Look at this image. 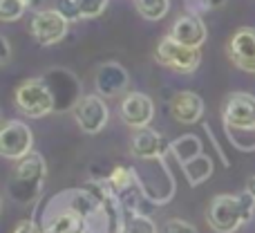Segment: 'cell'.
I'll use <instances>...</instances> for the list:
<instances>
[{"instance_id":"obj_1","label":"cell","mask_w":255,"mask_h":233,"mask_svg":"<svg viewBox=\"0 0 255 233\" xmlns=\"http://www.w3.org/2000/svg\"><path fill=\"white\" fill-rule=\"evenodd\" d=\"M255 213V198L244 189L238 195H215L206 209V222L215 233H235Z\"/></svg>"},{"instance_id":"obj_2","label":"cell","mask_w":255,"mask_h":233,"mask_svg":"<svg viewBox=\"0 0 255 233\" xmlns=\"http://www.w3.org/2000/svg\"><path fill=\"white\" fill-rule=\"evenodd\" d=\"M45 180H47V162L40 153L31 150L29 155L18 159L16 171L11 173V180L7 184L9 195H11L13 202L29 207L40 195Z\"/></svg>"},{"instance_id":"obj_3","label":"cell","mask_w":255,"mask_h":233,"mask_svg":"<svg viewBox=\"0 0 255 233\" xmlns=\"http://www.w3.org/2000/svg\"><path fill=\"white\" fill-rule=\"evenodd\" d=\"M13 103L22 115L31 119H40L47 117L49 112H56V101H54L52 88L45 81V76L20 81L13 92Z\"/></svg>"},{"instance_id":"obj_4","label":"cell","mask_w":255,"mask_h":233,"mask_svg":"<svg viewBox=\"0 0 255 233\" xmlns=\"http://www.w3.org/2000/svg\"><path fill=\"white\" fill-rule=\"evenodd\" d=\"M154 61L177 74H193L202 63V47H188L177 43L170 36H163L157 45Z\"/></svg>"},{"instance_id":"obj_5","label":"cell","mask_w":255,"mask_h":233,"mask_svg":"<svg viewBox=\"0 0 255 233\" xmlns=\"http://www.w3.org/2000/svg\"><path fill=\"white\" fill-rule=\"evenodd\" d=\"M34 150V132L25 121H4L0 126V157L18 162Z\"/></svg>"},{"instance_id":"obj_6","label":"cell","mask_w":255,"mask_h":233,"mask_svg":"<svg viewBox=\"0 0 255 233\" xmlns=\"http://www.w3.org/2000/svg\"><path fill=\"white\" fill-rule=\"evenodd\" d=\"M67 27H70V22H67L54 7L40 9V11H34V16H31L29 34L38 45L49 47V45H56L65 38Z\"/></svg>"},{"instance_id":"obj_7","label":"cell","mask_w":255,"mask_h":233,"mask_svg":"<svg viewBox=\"0 0 255 233\" xmlns=\"http://www.w3.org/2000/svg\"><path fill=\"white\" fill-rule=\"evenodd\" d=\"M72 115L85 135H99L108 126L110 110H108V103L103 101L101 94H83L76 101Z\"/></svg>"},{"instance_id":"obj_8","label":"cell","mask_w":255,"mask_h":233,"mask_svg":"<svg viewBox=\"0 0 255 233\" xmlns=\"http://www.w3.org/2000/svg\"><path fill=\"white\" fill-rule=\"evenodd\" d=\"M224 128H255V94L231 92L222 103Z\"/></svg>"},{"instance_id":"obj_9","label":"cell","mask_w":255,"mask_h":233,"mask_svg":"<svg viewBox=\"0 0 255 233\" xmlns=\"http://www.w3.org/2000/svg\"><path fill=\"white\" fill-rule=\"evenodd\" d=\"M226 56L238 70L255 74V27H238L226 43Z\"/></svg>"},{"instance_id":"obj_10","label":"cell","mask_w":255,"mask_h":233,"mask_svg":"<svg viewBox=\"0 0 255 233\" xmlns=\"http://www.w3.org/2000/svg\"><path fill=\"white\" fill-rule=\"evenodd\" d=\"M168 110L170 117L177 123H184V126H193V123L202 121L204 117V99L197 92H190V90H181L175 92L168 101Z\"/></svg>"},{"instance_id":"obj_11","label":"cell","mask_w":255,"mask_h":233,"mask_svg":"<svg viewBox=\"0 0 255 233\" xmlns=\"http://www.w3.org/2000/svg\"><path fill=\"white\" fill-rule=\"evenodd\" d=\"M166 150V139L161 132L152 130V128H134L130 137V155L139 162H148V159L163 157Z\"/></svg>"},{"instance_id":"obj_12","label":"cell","mask_w":255,"mask_h":233,"mask_svg":"<svg viewBox=\"0 0 255 233\" xmlns=\"http://www.w3.org/2000/svg\"><path fill=\"white\" fill-rule=\"evenodd\" d=\"M130 85V74L119 63H103L94 74V88L101 97H119Z\"/></svg>"},{"instance_id":"obj_13","label":"cell","mask_w":255,"mask_h":233,"mask_svg":"<svg viewBox=\"0 0 255 233\" xmlns=\"http://www.w3.org/2000/svg\"><path fill=\"white\" fill-rule=\"evenodd\" d=\"M121 119L130 128H145L154 117V103L148 94L143 92H130L121 101Z\"/></svg>"},{"instance_id":"obj_14","label":"cell","mask_w":255,"mask_h":233,"mask_svg":"<svg viewBox=\"0 0 255 233\" xmlns=\"http://www.w3.org/2000/svg\"><path fill=\"white\" fill-rule=\"evenodd\" d=\"M170 38H175L177 43L188 45V47H202L206 43V25H204L202 16H193V13H181L175 22H172L170 31H168Z\"/></svg>"},{"instance_id":"obj_15","label":"cell","mask_w":255,"mask_h":233,"mask_svg":"<svg viewBox=\"0 0 255 233\" xmlns=\"http://www.w3.org/2000/svg\"><path fill=\"white\" fill-rule=\"evenodd\" d=\"M181 171H184L190 186H199L202 182H206L208 177L213 175V159L202 153V155H197V157L181 164Z\"/></svg>"},{"instance_id":"obj_16","label":"cell","mask_w":255,"mask_h":233,"mask_svg":"<svg viewBox=\"0 0 255 233\" xmlns=\"http://www.w3.org/2000/svg\"><path fill=\"white\" fill-rule=\"evenodd\" d=\"M170 150L177 162L184 164V162H188V159L202 155V141H199L197 135H181L179 139H175L170 144Z\"/></svg>"},{"instance_id":"obj_17","label":"cell","mask_w":255,"mask_h":233,"mask_svg":"<svg viewBox=\"0 0 255 233\" xmlns=\"http://www.w3.org/2000/svg\"><path fill=\"white\" fill-rule=\"evenodd\" d=\"M134 7L145 20H161L170 11V0H134Z\"/></svg>"},{"instance_id":"obj_18","label":"cell","mask_w":255,"mask_h":233,"mask_svg":"<svg viewBox=\"0 0 255 233\" xmlns=\"http://www.w3.org/2000/svg\"><path fill=\"white\" fill-rule=\"evenodd\" d=\"M231 144L240 150H255V128H224Z\"/></svg>"},{"instance_id":"obj_19","label":"cell","mask_w":255,"mask_h":233,"mask_svg":"<svg viewBox=\"0 0 255 233\" xmlns=\"http://www.w3.org/2000/svg\"><path fill=\"white\" fill-rule=\"evenodd\" d=\"M27 9H29L27 0H0V20L2 22L20 20Z\"/></svg>"},{"instance_id":"obj_20","label":"cell","mask_w":255,"mask_h":233,"mask_svg":"<svg viewBox=\"0 0 255 233\" xmlns=\"http://www.w3.org/2000/svg\"><path fill=\"white\" fill-rule=\"evenodd\" d=\"M124 233H157V225L145 213H132L124 225Z\"/></svg>"},{"instance_id":"obj_21","label":"cell","mask_w":255,"mask_h":233,"mask_svg":"<svg viewBox=\"0 0 255 233\" xmlns=\"http://www.w3.org/2000/svg\"><path fill=\"white\" fill-rule=\"evenodd\" d=\"M54 9L65 18L67 22H76L81 20V9H79V2L76 0H54Z\"/></svg>"},{"instance_id":"obj_22","label":"cell","mask_w":255,"mask_h":233,"mask_svg":"<svg viewBox=\"0 0 255 233\" xmlns=\"http://www.w3.org/2000/svg\"><path fill=\"white\" fill-rule=\"evenodd\" d=\"M76 2H79L81 16L83 18H97L106 11V7H108L110 0H76Z\"/></svg>"},{"instance_id":"obj_23","label":"cell","mask_w":255,"mask_h":233,"mask_svg":"<svg viewBox=\"0 0 255 233\" xmlns=\"http://www.w3.org/2000/svg\"><path fill=\"white\" fill-rule=\"evenodd\" d=\"M161 233H199V231L190 222L181 220V218H170V220L163 222Z\"/></svg>"},{"instance_id":"obj_24","label":"cell","mask_w":255,"mask_h":233,"mask_svg":"<svg viewBox=\"0 0 255 233\" xmlns=\"http://www.w3.org/2000/svg\"><path fill=\"white\" fill-rule=\"evenodd\" d=\"M186 13H193V16H204L206 11H211V2L208 0H184Z\"/></svg>"},{"instance_id":"obj_25","label":"cell","mask_w":255,"mask_h":233,"mask_svg":"<svg viewBox=\"0 0 255 233\" xmlns=\"http://www.w3.org/2000/svg\"><path fill=\"white\" fill-rule=\"evenodd\" d=\"M9 61H11V45H9V40L4 38L2 34H0V67H4Z\"/></svg>"},{"instance_id":"obj_26","label":"cell","mask_w":255,"mask_h":233,"mask_svg":"<svg viewBox=\"0 0 255 233\" xmlns=\"http://www.w3.org/2000/svg\"><path fill=\"white\" fill-rule=\"evenodd\" d=\"M13 233H43V231L38 229V225L34 220H20L16 225V229H13Z\"/></svg>"},{"instance_id":"obj_27","label":"cell","mask_w":255,"mask_h":233,"mask_svg":"<svg viewBox=\"0 0 255 233\" xmlns=\"http://www.w3.org/2000/svg\"><path fill=\"white\" fill-rule=\"evenodd\" d=\"M45 2H47V0H27V7L34 9V11H40V9L45 7Z\"/></svg>"},{"instance_id":"obj_28","label":"cell","mask_w":255,"mask_h":233,"mask_svg":"<svg viewBox=\"0 0 255 233\" xmlns=\"http://www.w3.org/2000/svg\"><path fill=\"white\" fill-rule=\"evenodd\" d=\"M247 191H249V193H251L253 198H255V175H253V177H249V180H247Z\"/></svg>"},{"instance_id":"obj_29","label":"cell","mask_w":255,"mask_h":233,"mask_svg":"<svg viewBox=\"0 0 255 233\" xmlns=\"http://www.w3.org/2000/svg\"><path fill=\"white\" fill-rule=\"evenodd\" d=\"M208 2H211V7H213V9H217V7H222V4H224L226 0H208Z\"/></svg>"},{"instance_id":"obj_30","label":"cell","mask_w":255,"mask_h":233,"mask_svg":"<svg viewBox=\"0 0 255 233\" xmlns=\"http://www.w3.org/2000/svg\"><path fill=\"white\" fill-rule=\"evenodd\" d=\"M2 123H4V121H2V112H0V126H2Z\"/></svg>"},{"instance_id":"obj_31","label":"cell","mask_w":255,"mask_h":233,"mask_svg":"<svg viewBox=\"0 0 255 233\" xmlns=\"http://www.w3.org/2000/svg\"><path fill=\"white\" fill-rule=\"evenodd\" d=\"M0 209H2V198H0Z\"/></svg>"}]
</instances>
